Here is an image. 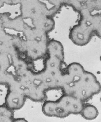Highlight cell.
<instances>
[{"mask_svg": "<svg viewBox=\"0 0 101 122\" xmlns=\"http://www.w3.org/2000/svg\"><path fill=\"white\" fill-rule=\"evenodd\" d=\"M100 90L101 85L96 76L84 70L83 67L77 73L70 84L63 91L64 93L72 95L83 102L98 94Z\"/></svg>", "mask_w": 101, "mask_h": 122, "instance_id": "3957f363", "label": "cell"}, {"mask_svg": "<svg viewBox=\"0 0 101 122\" xmlns=\"http://www.w3.org/2000/svg\"><path fill=\"white\" fill-rule=\"evenodd\" d=\"M83 105L81 100L72 95L64 93L56 101L45 102L42 110L47 116L63 118L71 114H80Z\"/></svg>", "mask_w": 101, "mask_h": 122, "instance_id": "277c9868", "label": "cell"}, {"mask_svg": "<svg viewBox=\"0 0 101 122\" xmlns=\"http://www.w3.org/2000/svg\"><path fill=\"white\" fill-rule=\"evenodd\" d=\"M10 57L0 55V84L7 86L8 93L5 104L10 110H18L24 105L27 98L24 91L15 75L9 71Z\"/></svg>", "mask_w": 101, "mask_h": 122, "instance_id": "7a4b0ae2", "label": "cell"}, {"mask_svg": "<svg viewBox=\"0 0 101 122\" xmlns=\"http://www.w3.org/2000/svg\"><path fill=\"white\" fill-rule=\"evenodd\" d=\"M12 122H28L26 119L23 118H18L13 119Z\"/></svg>", "mask_w": 101, "mask_h": 122, "instance_id": "52a82bcc", "label": "cell"}, {"mask_svg": "<svg viewBox=\"0 0 101 122\" xmlns=\"http://www.w3.org/2000/svg\"><path fill=\"white\" fill-rule=\"evenodd\" d=\"M80 114L87 120H93L97 118L99 112L97 108L90 104H83Z\"/></svg>", "mask_w": 101, "mask_h": 122, "instance_id": "5b68a950", "label": "cell"}, {"mask_svg": "<svg viewBox=\"0 0 101 122\" xmlns=\"http://www.w3.org/2000/svg\"><path fill=\"white\" fill-rule=\"evenodd\" d=\"M13 119L12 110L6 105L0 106V122H12Z\"/></svg>", "mask_w": 101, "mask_h": 122, "instance_id": "8992f818", "label": "cell"}, {"mask_svg": "<svg viewBox=\"0 0 101 122\" xmlns=\"http://www.w3.org/2000/svg\"><path fill=\"white\" fill-rule=\"evenodd\" d=\"M48 57L45 66L40 72H34L36 79L43 88L48 90L66 88L71 82L73 76V71L67 68L63 73L62 65L64 60V54L62 45L56 41L51 42L47 46Z\"/></svg>", "mask_w": 101, "mask_h": 122, "instance_id": "6da1fadb", "label": "cell"}]
</instances>
